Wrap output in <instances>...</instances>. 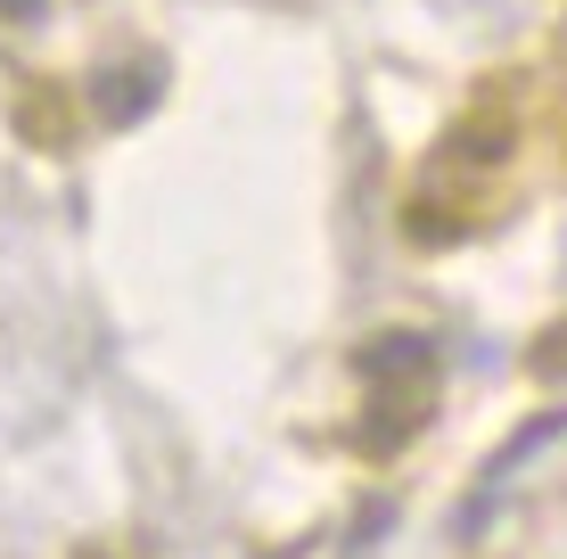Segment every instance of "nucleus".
<instances>
[]
</instances>
